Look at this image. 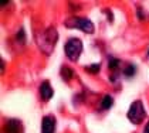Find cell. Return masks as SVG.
I'll use <instances>...</instances> for the list:
<instances>
[{"instance_id":"8fae6325","label":"cell","mask_w":149,"mask_h":133,"mask_svg":"<svg viewBox=\"0 0 149 133\" xmlns=\"http://www.w3.org/2000/svg\"><path fill=\"white\" fill-rule=\"evenodd\" d=\"M119 66V60H116V58H109V64H108V68L109 69H116Z\"/></svg>"},{"instance_id":"7c38bea8","label":"cell","mask_w":149,"mask_h":133,"mask_svg":"<svg viewBox=\"0 0 149 133\" xmlns=\"http://www.w3.org/2000/svg\"><path fill=\"white\" fill-rule=\"evenodd\" d=\"M87 71H91V72H98V71H100V64H92V65L87 66Z\"/></svg>"},{"instance_id":"30bf717a","label":"cell","mask_w":149,"mask_h":133,"mask_svg":"<svg viewBox=\"0 0 149 133\" xmlns=\"http://www.w3.org/2000/svg\"><path fill=\"white\" fill-rule=\"evenodd\" d=\"M135 71H136V66L134 65V64H128L125 66V69H124V75L126 78H132L135 75Z\"/></svg>"},{"instance_id":"277c9868","label":"cell","mask_w":149,"mask_h":133,"mask_svg":"<svg viewBox=\"0 0 149 133\" xmlns=\"http://www.w3.org/2000/svg\"><path fill=\"white\" fill-rule=\"evenodd\" d=\"M64 51H65L67 58L71 60L72 62L78 61L81 53H82V41L78 38H70L64 45Z\"/></svg>"},{"instance_id":"3957f363","label":"cell","mask_w":149,"mask_h":133,"mask_svg":"<svg viewBox=\"0 0 149 133\" xmlns=\"http://www.w3.org/2000/svg\"><path fill=\"white\" fill-rule=\"evenodd\" d=\"M128 119L131 121V123L134 125H139L145 118H146V112L143 109V105L141 100H134L128 109V113H126Z\"/></svg>"},{"instance_id":"6da1fadb","label":"cell","mask_w":149,"mask_h":133,"mask_svg":"<svg viewBox=\"0 0 149 133\" xmlns=\"http://www.w3.org/2000/svg\"><path fill=\"white\" fill-rule=\"evenodd\" d=\"M57 37H58L57 30H56L54 27H50V28L44 30L43 33H40L37 37H36V43L38 44L40 50H41L44 54L50 55V54L53 53L54 47H56Z\"/></svg>"},{"instance_id":"7a4b0ae2","label":"cell","mask_w":149,"mask_h":133,"mask_svg":"<svg viewBox=\"0 0 149 133\" xmlns=\"http://www.w3.org/2000/svg\"><path fill=\"white\" fill-rule=\"evenodd\" d=\"M64 24L68 28H78V30H81V31H84L87 34H92L94 30H95L92 21L85 19V17H70V19L65 20Z\"/></svg>"},{"instance_id":"52a82bcc","label":"cell","mask_w":149,"mask_h":133,"mask_svg":"<svg viewBox=\"0 0 149 133\" xmlns=\"http://www.w3.org/2000/svg\"><path fill=\"white\" fill-rule=\"evenodd\" d=\"M54 95V91H53V87L50 84V81H43L41 85H40V96L44 102H48V100L53 98Z\"/></svg>"},{"instance_id":"ba28073f","label":"cell","mask_w":149,"mask_h":133,"mask_svg":"<svg viewBox=\"0 0 149 133\" xmlns=\"http://www.w3.org/2000/svg\"><path fill=\"white\" fill-rule=\"evenodd\" d=\"M112 103H114V99H112L111 95H104L102 99H101V103H100V109L101 111H108L112 106Z\"/></svg>"},{"instance_id":"9a60e30c","label":"cell","mask_w":149,"mask_h":133,"mask_svg":"<svg viewBox=\"0 0 149 133\" xmlns=\"http://www.w3.org/2000/svg\"><path fill=\"white\" fill-rule=\"evenodd\" d=\"M148 57H149V50H148Z\"/></svg>"},{"instance_id":"5b68a950","label":"cell","mask_w":149,"mask_h":133,"mask_svg":"<svg viewBox=\"0 0 149 133\" xmlns=\"http://www.w3.org/2000/svg\"><path fill=\"white\" fill-rule=\"evenodd\" d=\"M23 123L19 119H9L1 127V133H23Z\"/></svg>"},{"instance_id":"8992f818","label":"cell","mask_w":149,"mask_h":133,"mask_svg":"<svg viewBox=\"0 0 149 133\" xmlns=\"http://www.w3.org/2000/svg\"><path fill=\"white\" fill-rule=\"evenodd\" d=\"M56 132V118L53 115H46L41 121V133Z\"/></svg>"},{"instance_id":"4fadbf2b","label":"cell","mask_w":149,"mask_h":133,"mask_svg":"<svg viewBox=\"0 0 149 133\" xmlns=\"http://www.w3.org/2000/svg\"><path fill=\"white\" fill-rule=\"evenodd\" d=\"M17 38L20 40V43H24V41H26V37H24V31H23V30H20V31H19V34H17Z\"/></svg>"},{"instance_id":"5bb4252c","label":"cell","mask_w":149,"mask_h":133,"mask_svg":"<svg viewBox=\"0 0 149 133\" xmlns=\"http://www.w3.org/2000/svg\"><path fill=\"white\" fill-rule=\"evenodd\" d=\"M143 133H149V122L146 123V126H145V129H143Z\"/></svg>"},{"instance_id":"9c48e42d","label":"cell","mask_w":149,"mask_h":133,"mask_svg":"<svg viewBox=\"0 0 149 133\" xmlns=\"http://www.w3.org/2000/svg\"><path fill=\"white\" fill-rule=\"evenodd\" d=\"M61 77H63V79H64L65 82H68L70 79L74 77V71H72L71 68H68V66H63V68H61Z\"/></svg>"}]
</instances>
